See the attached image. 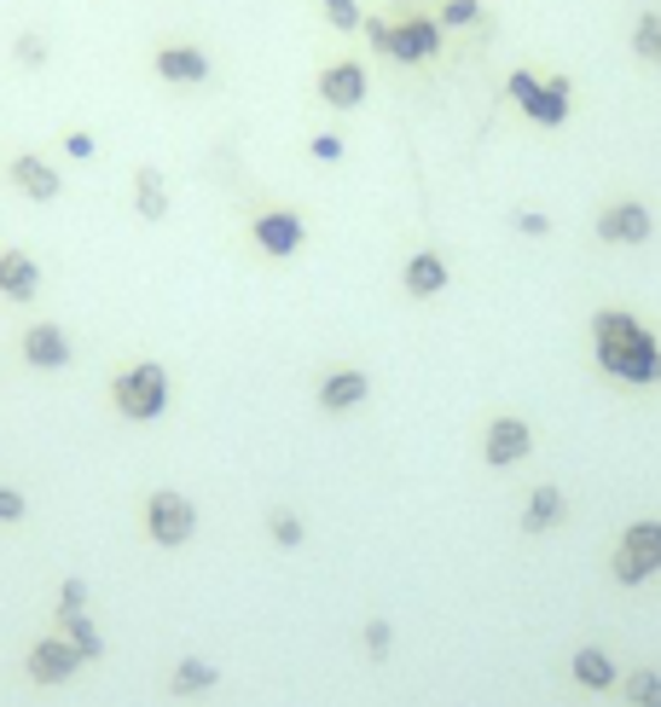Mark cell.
<instances>
[{
	"instance_id": "obj_7",
	"label": "cell",
	"mask_w": 661,
	"mask_h": 707,
	"mask_svg": "<svg viewBox=\"0 0 661 707\" xmlns=\"http://www.w3.org/2000/svg\"><path fill=\"white\" fill-rule=\"evenodd\" d=\"M528 447H533V429L522 418H494L488 436H481V459H488L494 470H511V464L528 459Z\"/></svg>"
},
{
	"instance_id": "obj_14",
	"label": "cell",
	"mask_w": 661,
	"mask_h": 707,
	"mask_svg": "<svg viewBox=\"0 0 661 707\" xmlns=\"http://www.w3.org/2000/svg\"><path fill=\"white\" fill-rule=\"evenodd\" d=\"M319 99L330 111H354L366 99V70L354 64V59H343V64H330L325 75H319Z\"/></svg>"
},
{
	"instance_id": "obj_34",
	"label": "cell",
	"mask_w": 661,
	"mask_h": 707,
	"mask_svg": "<svg viewBox=\"0 0 661 707\" xmlns=\"http://www.w3.org/2000/svg\"><path fill=\"white\" fill-rule=\"evenodd\" d=\"M366 41L377 47V53H389V41H395V23H384V18H372V23H366Z\"/></svg>"
},
{
	"instance_id": "obj_1",
	"label": "cell",
	"mask_w": 661,
	"mask_h": 707,
	"mask_svg": "<svg viewBox=\"0 0 661 707\" xmlns=\"http://www.w3.org/2000/svg\"><path fill=\"white\" fill-rule=\"evenodd\" d=\"M592 348H598V366L609 377H621V383H632V389L661 383V342L627 308L592 314Z\"/></svg>"
},
{
	"instance_id": "obj_30",
	"label": "cell",
	"mask_w": 661,
	"mask_h": 707,
	"mask_svg": "<svg viewBox=\"0 0 661 707\" xmlns=\"http://www.w3.org/2000/svg\"><path fill=\"white\" fill-rule=\"evenodd\" d=\"M476 18H481L476 0H447L441 7V23H452V30H459V23H476Z\"/></svg>"
},
{
	"instance_id": "obj_4",
	"label": "cell",
	"mask_w": 661,
	"mask_h": 707,
	"mask_svg": "<svg viewBox=\"0 0 661 707\" xmlns=\"http://www.w3.org/2000/svg\"><path fill=\"white\" fill-rule=\"evenodd\" d=\"M511 99L528 111V122H540V129H563V122H569V99H574V88H569V75L533 82L528 70H517V75H511Z\"/></svg>"
},
{
	"instance_id": "obj_11",
	"label": "cell",
	"mask_w": 661,
	"mask_h": 707,
	"mask_svg": "<svg viewBox=\"0 0 661 707\" xmlns=\"http://www.w3.org/2000/svg\"><path fill=\"white\" fill-rule=\"evenodd\" d=\"M157 75L174 88H197V82H210V53L203 47H186V41H174V47H157Z\"/></svg>"
},
{
	"instance_id": "obj_13",
	"label": "cell",
	"mask_w": 661,
	"mask_h": 707,
	"mask_svg": "<svg viewBox=\"0 0 661 707\" xmlns=\"http://www.w3.org/2000/svg\"><path fill=\"white\" fill-rule=\"evenodd\" d=\"M23 360H30L35 371H64L75 354H70V337L59 331V325L41 319V325H30V331H23Z\"/></svg>"
},
{
	"instance_id": "obj_17",
	"label": "cell",
	"mask_w": 661,
	"mask_h": 707,
	"mask_svg": "<svg viewBox=\"0 0 661 707\" xmlns=\"http://www.w3.org/2000/svg\"><path fill=\"white\" fill-rule=\"evenodd\" d=\"M366 395H372V377L348 366V371H330L325 383H319V407H325V412H354Z\"/></svg>"
},
{
	"instance_id": "obj_21",
	"label": "cell",
	"mask_w": 661,
	"mask_h": 707,
	"mask_svg": "<svg viewBox=\"0 0 661 707\" xmlns=\"http://www.w3.org/2000/svg\"><path fill=\"white\" fill-rule=\"evenodd\" d=\"M215 685H221V673L210 662H197V655H186V662L169 673V690L174 696H203V690H215Z\"/></svg>"
},
{
	"instance_id": "obj_20",
	"label": "cell",
	"mask_w": 661,
	"mask_h": 707,
	"mask_svg": "<svg viewBox=\"0 0 661 707\" xmlns=\"http://www.w3.org/2000/svg\"><path fill=\"white\" fill-rule=\"evenodd\" d=\"M563 522V493L557 488H533L528 493V511H522V534H546V527Z\"/></svg>"
},
{
	"instance_id": "obj_28",
	"label": "cell",
	"mask_w": 661,
	"mask_h": 707,
	"mask_svg": "<svg viewBox=\"0 0 661 707\" xmlns=\"http://www.w3.org/2000/svg\"><path fill=\"white\" fill-rule=\"evenodd\" d=\"M366 649L384 662V655L395 649V626H389V621H366Z\"/></svg>"
},
{
	"instance_id": "obj_26",
	"label": "cell",
	"mask_w": 661,
	"mask_h": 707,
	"mask_svg": "<svg viewBox=\"0 0 661 707\" xmlns=\"http://www.w3.org/2000/svg\"><path fill=\"white\" fill-rule=\"evenodd\" d=\"M325 7V18H330V30H360V0H319Z\"/></svg>"
},
{
	"instance_id": "obj_9",
	"label": "cell",
	"mask_w": 661,
	"mask_h": 707,
	"mask_svg": "<svg viewBox=\"0 0 661 707\" xmlns=\"http://www.w3.org/2000/svg\"><path fill=\"white\" fill-rule=\"evenodd\" d=\"M441 53V23L436 18H406L395 23V41H389V59L395 64H424Z\"/></svg>"
},
{
	"instance_id": "obj_6",
	"label": "cell",
	"mask_w": 661,
	"mask_h": 707,
	"mask_svg": "<svg viewBox=\"0 0 661 707\" xmlns=\"http://www.w3.org/2000/svg\"><path fill=\"white\" fill-rule=\"evenodd\" d=\"M250 238H256L262 256L291 262L296 249H302V238H308V226H302V215H296V209H267V215L250 221Z\"/></svg>"
},
{
	"instance_id": "obj_16",
	"label": "cell",
	"mask_w": 661,
	"mask_h": 707,
	"mask_svg": "<svg viewBox=\"0 0 661 707\" xmlns=\"http://www.w3.org/2000/svg\"><path fill=\"white\" fill-rule=\"evenodd\" d=\"M447 262L436 256V249H418L413 262H406V273H400V285H406V296H418V301H429V296H441L447 290Z\"/></svg>"
},
{
	"instance_id": "obj_12",
	"label": "cell",
	"mask_w": 661,
	"mask_h": 707,
	"mask_svg": "<svg viewBox=\"0 0 661 707\" xmlns=\"http://www.w3.org/2000/svg\"><path fill=\"white\" fill-rule=\"evenodd\" d=\"M75 667H82V649H75L70 638H41L30 649V678L35 685H64V678H75Z\"/></svg>"
},
{
	"instance_id": "obj_3",
	"label": "cell",
	"mask_w": 661,
	"mask_h": 707,
	"mask_svg": "<svg viewBox=\"0 0 661 707\" xmlns=\"http://www.w3.org/2000/svg\"><path fill=\"white\" fill-rule=\"evenodd\" d=\"M655 568H661V522H632L616 545V557H609V574L621 586H644Z\"/></svg>"
},
{
	"instance_id": "obj_27",
	"label": "cell",
	"mask_w": 661,
	"mask_h": 707,
	"mask_svg": "<svg viewBox=\"0 0 661 707\" xmlns=\"http://www.w3.org/2000/svg\"><path fill=\"white\" fill-rule=\"evenodd\" d=\"M88 609V580H64L59 586V615H82Z\"/></svg>"
},
{
	"instance_id": "obj_10",
	"label": "cell",
	"mask_w": 661,
	"mask_h": 707,
	"mask_svg": "<svg viewBox=\"0 0 661 707\" xmlns=\"http://www.w3.org/2000/svg\"><path fill=\"white\" fill-rule=\"evenodd\" d=\"M7 174H12V186H18L23 197H35V204H53V197L64 192L59 168L47 163V157H35V151H18V157L7 163Z\"/></svg>"
},
{
	"instance_id": "obj_2",
	"label": "cell",
	"mask_w": 661,
	"mask_h": 707,
	"mask_svg": "<svg viewBox=\"0 0 661 707\" xmlns=\"http://www.w3.org/2000/svg\"><path fill=\"white\" fill-rule=\"evenodd\" d=\"M111 400H116V412L134 418V423L163 418V412H169V371H163L157 360H140V366H129V371H116Z\"/></svg>"
},
{
	"instance_id": "obj_29",
	"label": "cell",
	"mask_w": 661,
	"mask_h": 707,
	"mask_svg": "<svg viewBox=\"0 0 661 707\" xmlns=\"http://www.w3.org/2000/svg\"><path fill=\"white\" fill-rule=\"evenodd\" d=\"M12 53H18V64H30V70H35V64H47V41H41L35 30H23Z\"/></svg>"
},
{
	"instance_id": "obj_19",
	"label": "cell",
	"mask_w": 661,
	"mask_h": 707,
	"mask_svg": "<svg viewBox=\"0 0 661 707\" xmlns=\"http://www.w3.org/2000/svg\"><path fill=\"white\" fill-rule=\"evenodd\" d=\"M134 209L145 221H163L169 215V181H163V168H134Z\"/></svg>"
},
{
	"instance_id": "obj_25",
	"label": "cell",
	"mask_w": 661,
	"mask_h": 707,
	"mask_svg": "<svg viewBox=\"0 0 661 707\" xmlns=\"http://www.w3.org/2000/svg\"><path fill=\"white\" fill-rule=\"evenodd\" d=\"M655 47H661V18L655 12H644L639 23H632V53H639L644 64L655 59Z\"/></svg>"
},
{
	"instance_id": "obj_36",
	"label": "cell",
	"mask_w": 661,
	"mask_h": 707,
	"mask_svg": "<svg viewBox=\"0 0 661 707\" xmlns=\"http://www.w3.org/2000/svg\"><path fill=\"white\" fill-rule=\"evenodd\" d=\"M650 64H661V47H655V59H650Z\"/></svg>"
},
{
	"instance_id": "obj_5",
	"label": "cell",
	"mask_w": 661,
	"mask_h": 707,
	"mask_svg": "<svg viewBox=\"0 0 661 707\" xmlns=\"http://www.w3.org/2000/svg\"><path fill=\"white\" fill-rule=\"evenodd\" d=\"M145 527L163 551H174V545H186L197 534V504L186 493H174V488H157L145 499Z\"/></svg>"
},
{
	"instance_id": "obj_35",
	"label": "cell",
	"mask_w": 661,
	"mask_h": 707,
	"mask_svg": "<svg viewBox=\"0 0 661 707\" xmlns=\"http://www.w3.org/2000/svg\"><path fill=\"white\" fill-rule=\"evenodd\" d=\"M64 151H70L75 163H82V157H93V134H82V129H75V134H64Z\"/></svg>"
},
{
	"instance_id": "obj_8",
	"label": "cell",
	"mask_w": 661,
	"mask_h": 707,
	"mask_svg": "<svg viewBox=\"0 0 661 707\" xmlns=\"http://www.w3.org/2000/svg\"><path fill=\"white\" fill-rule=\"evenodd\" d=\"M650 233H655V215L639 204V197H627V204H609V209L598 215V238H603V244H650Z\"/></svg>"
},
{
	"instance_id": "obj_15",
	"label": "cell",
	"mask_w": 661,
	"mask_h": 707,
	"mask_svg": "<svg viewBox=\"0 0 661 707\" xmlns=\"http://www.w3.org/2000/svg\"><path fill=\"white\" fill-rule=\"evenodd\" d=\"M0 296L7 301H35L41 296V267L23 249H0Z\"/></svg>"
},
{
	"instance_id": "obj_32",
	"label": "cell",
	"mask_w": 661,
	"mask_h": 707,
	"mask_svg": "<svg viewBox=\"0 0 661 707\" xmlns=\"http://www.w3.org/2000/svg\"><path fill=\"white\" fill-rule=\"evenodd\" d=\"M18 516H23V493L0 482V522H18Z\"/></svg>"
},
{
	"instance_id": "obj_23",
	"label": "cell",
	"mask_w": 661,
	"mask_h": 707,
	"mask_svg": "<svg viewBox=\"0 0 661 707\" xmlns=\"http://www.w3.org/2000/svg\"><path fill=\"white\" fill-rule=\"evenodd\" d=\"M627 701L632 707H661V673H627Z\"/></svg>"
},
{
	"instance_id": "obj_22",
	"label": "cell",
	"mask_w": 661,
	"mask_h": 707,
	"mask_svg": "<svg viewBox=\"0 0 661 707\" xmlns=\"http://www.w3.org/2000/svg\"><path fill=\"white\" fill-rule=\"evenodd\" d=\"M59 626H64V638L82 649V662H99V655H105V638H99V626L88 621V609L82 615H59Z\"/></svg>"
},
{
	"instance_id": "obj_18",
	"label": "cell",
	"mask_w": 661,
	"mask_h": 707,
	"mask_svg": "<svg viewBox=\"0 0 661 707\" xmlns=\"http://www.w3.org/2000/svg\"><path fill=\"white\" fill-rule=\"evenodd\" d=\"M569 673H574V685H580V690H609V685L621 678V673H616V655H609V649H598V644L574 649Z\"/></svg>"
},
{
	"instance_id": "obj_24",
	"label": "cell",
	"mask_w": 661,
	"mask_h": 707,
	"mask_svg": "<svg viewBox=\"0 0 661 707\" xmlns=\"http://www.w3.org/2000/svg\"><path fill=\"white\" fill-rule=\"evenodd\" d=\"M267 534H273V545L296 551L302 545V516L296 511H267Z\"/></svg>"
},
{
	"instance_id": "obj_31",
	"label": "cell",
	"mask_w": 661,
	"mask_h": 707,
	"mask_svg": "<svg viewBox=\"0 0 661 707\" xmlns=\"http://www.w3.org/2000/svg\"><path fill=\"white\" fill-rule=\"evenodd\" d=\"M517 233H528V238H546V233H551V221H546L540 209H517Z\"/></svg>"
},
{
	"instance_id": "obj_33",
	"label": "cell",
	"mask_w": 661,
	"mask_h": 707,
	"mask_svg": "<svg viewBox=\"0 0 661 707\" xmlns=\"http://www.w3.org/2000/svg\"><path fill=\"white\" fill-rule=\"evenodd\" d=\"M308 151H314L319 163H337V157H343V140H337V134H314V145H308Z\"/></svg>"
}]
</instances>
